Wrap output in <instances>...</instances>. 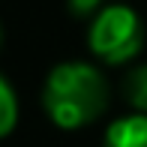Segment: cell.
Listing matches in <instances>:
<instances>
[{"instance_id": "cell-7", "label": "cell", "mask_w": 147, "mask_h": 147, "mask_svg": "<svg viewBox=\"0 0 147 147\" xmlns=\"http://www.w3.org/2000/svg\"><path fill=\"white\" fill-rule=\"evenodd\" d=\"M0 45H3V24H0Z\"/></svg>"}, {"instance_id": "cell-3", "label": "cell", "mask_w": 147, "mask_h": 147, "mask_svg": "<svg viewBox=\"0 0 147 147\" xmlns=\"http://www.w3.org/2000/svg\"><path fill=\"white\" fill-rule=\"evenodd\" d=\"M102 147H147V114H126L108 123Z\"/></svg>"}, {"instance_id": "cell-1", "label": "cell", "mask_w": 147, "mask_h": 147, "mask_svg": "<svg viewBox=\"0 0 147 147\" xmlns=\"http://www.w3.org/2000/svg\"><path fill=\"white\" fill-rule=\"evenodd\" d=\"M42 105L60 129H81L105 114L108 81L87 60H66L48 72L42 84Z\"/></svg>"}, {"instance_id": "cell-6", "label": "cell", "mask_w": 147, "mask_h": 147, "mask_svg": "<svg viewBox=\"0 0 147 147\" xmlns=\"http://www.w3.org/2000/svg\"><path fill=\"white\" fill-rule=\"evenodd\" d=\"M66 6H69L72 15L87 18V15H96V12L102 9V0H66Z\"/></svg>"}, {"instance_id": "cell-2", "label": "cell", "mask_w": 147, "mask_h": 147, "mask_svg": "<svg viewBox=\"0 0 147 147\" xmlns=\"http://www.w3.org/2000/svg\"><path fill=\"white\" fill-rule=\"evenodd\" d=\"M87 48L96 60L108 66H123L135 60L144 48L141 15L126 3L102 6L87 27Z\"/></svg>"}, {"instance_id": "cell-4", "label": "cell", "mask_w": 147, "mask_h": 147, "mask_svg": "<svg viewBox=\"0 0 147 147\" xmlns=\"http://www.w3.org/2000/svg\"><path fill=\"white\" fill-rule=\"evenodd\" d=\"M123 99L135 108V114H147V63L132 66L123 75Z\"/></svg>"}, {"instance_id": "cell-5", "label": "cell", "mask_w": 147, "mask_h": 147, "mask_svg": "<svg viewBox=\"0 0 147 147\" xmlns=\"http://www.w3.org/2000/svg\"><path fill=\"white\" fill-rule=\"evenodd\" d=\"M18 123V99L12 84L0 75V138H6Z\"/></svg>"}]
</instances>
